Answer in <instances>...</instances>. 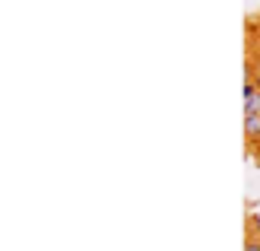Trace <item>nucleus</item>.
<instances>
[{"instance_id": "f257e3e1", "label": "nucleus", "mask_w": 260, "mask_h": 251, "mask_svg": "<svg viewBox=\"0 0 260 251\" xmlns=\"http://www.w3.org/2000/svg\"><path fill=\"white\" fill-rule=\"evenodd\" d=\"M244 111H257L260 115V86L248 76V83H244Z\"/></svg>"}, {"instance_id": "f03ea898", "label": "nucleus", "mask_w": 260, "mask_h": 251, "mask_svg": "<svg viewBox=\"0 0 260 251\" xmlns=\"http://www.w3.org/2000/svg\"><path fill=\"white\" fill-rule=\"evenodd\" d=\"M244 137L251 143L260 140V115L257 111H244Z\"/></svg>"}, {"instance_id": "7ed1b4c3", "label": "nucleus", "mask_w": 260, "mask_h": 251, "mask_svg": "<svg viewBox=\"0 0 260 251\" xmlns=\"http://www.w3.org/2000/svg\"><path fill=\"white\" fill-rule=\"evenodd\" d=\"M251 229H248V239H244V251H260V226L257 219H248Z\"/></svg>"}, {"instance_id": "20e7f679", "label": "nucleus", "mask_w": 260, "mask_h": 251, "mask_svg": "<svg viewBox=\"0 0 260 251\" xmlns=\"http://www.w3.org/2000/svg\"><path fill=\"white\" fill-rule=\"evenodd\" d=\"M254 38H257V42H260V22H257V29H254Z\"/></svg>"}]
</instances>
